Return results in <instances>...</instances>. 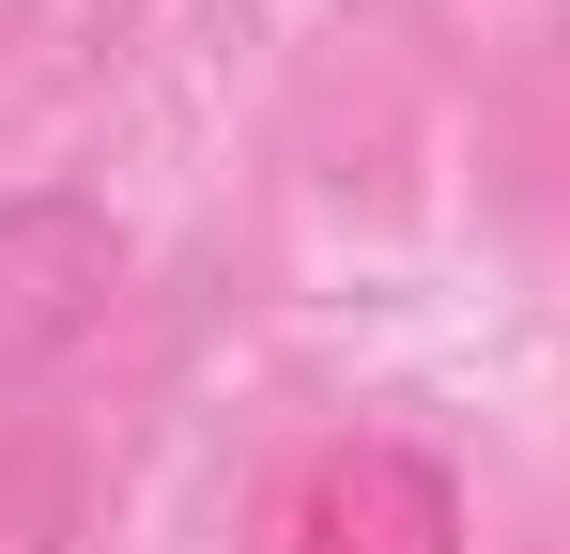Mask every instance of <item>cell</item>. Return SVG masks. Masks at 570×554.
Masks as SVG:
<instances>
[{
	"label": "cell",
	"mask_w": 570,
	"mask_h": 554,
	"mask_svg": "<svg viewBox=\"0 0 570 554\" xmlns=\"http://www.w3.org/2000/svg\"><path fill=\"white\" fill-rule=\"evenodd\" d=\"M108 293H124V231H108V200H78V185L0 200V400H16L47 355H78Z\"/></svg>",
	"instance_id": "7a4b0ae2"
},
{
	"label": "cell",
	"mask_w": 570,
	"mask_h": 554,
	"mask_svg": "<svg viewBox=\"0 0 570 554\" xmlns=\"http://www.w3.org/2000/svg\"><path fill=\"white\" fill-rule=\"evenodd\" d=\"M247 554H463V477L401 432H355V447H308L263 493V540Z\"/></svg>",
	"instance_id": "6da1fadb"
}]
</instances>
